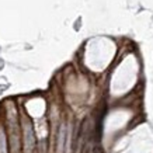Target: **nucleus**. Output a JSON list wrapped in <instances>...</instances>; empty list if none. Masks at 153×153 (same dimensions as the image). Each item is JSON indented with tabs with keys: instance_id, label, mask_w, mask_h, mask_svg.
<instances>
[{
	"instance_id": "nucleus-1",
	"label": "nucleus",
	"mask_w": 153,
	"mask_h": 153,
	"mask_svg": "<svg viewBox=\"0 0 153 153\" xmlns=\"http://www.w3.org/2000/svg\"><path fill=\"white\" fill-rule=\"evenodd\" d=\"M25 143H27V150L31 152L34 146V134L30 124H27V126H25Z\"/></svg>"
}]
</instances>
